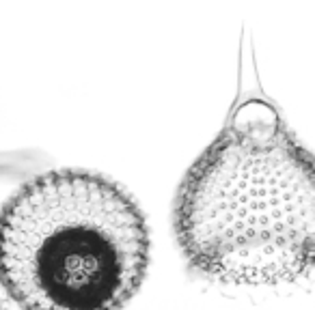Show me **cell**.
I'll return each mask as SVG.
<instances>
[{
    "mask_svg": "<svg viewBox=\"0 0 315 310\" xmlns=\"http://www.w3.org/2000/svg\"><path fill=\"white\" fill-rule=\"evenodd\" d=\"M0 310H11V308L7 306V302H5V297H3V295H0Z\"/></svg>",
    "mask_w": 315,
    "mask_h": 310,
    "instance_id": "cell-3",
    "label": "cell"
},
{
    "mask_svg": "<svg viewBox=\"0 0 315 310\" xmlns=\"http://www.w3.org/2000/svg\"><path fill=\"white\" fill-rule=\"evenodd\" d=\"M175 235L190 267L222 285L315 276V155L270 104H242L192 164Z\"/></svg>",
    "mask_w": 315,
    "mask_h": 310,
    "instance_id": "cell-1",
    "label": "cell"
},
{
    "mask_svg": "<svg viewBox=\"0 0 315 310\" xmlns=\"http://www.w3.org/2000/svg\"><path fill=\"white\" fill-rule=\"evenodd\" d=\"M147 265L145 215L95 172H46L0 211V285L24 310H121Z\"/></svg>",
    "mask_w": 315,
    "mask_h": 310,
    "instance_id": "cell-2",
    "label": "cell"
}]
</instances>
